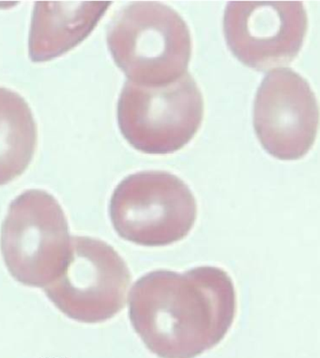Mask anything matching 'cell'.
Instances as JSON below:
<instances>
[{
  "mask_svg": "<svg viewBox=\"0 0 320 358\" xmlns=\"http://www.w3.org/2000/svg\"><path fill=\"white\" fill-rule=\"evenodd\" d=\"M204 102L190 73L160 87L126 81L117 102V124L128 143L147 155L182 149L201 128Z\"/></svg>",
  "mask_w": 320,
  "mask_h": 358,
  "instance_id": "obj_5",
  "label": "cell"
},
{
  "mask_svg": "<svg viewBox=\"0 0 320 358\" xmlns=\"http://www.w3.org/2000/svg\"><path fill=\"white\" fill-rule=\"evenodd\" d=\"M0 248L18 282L43 289L54 282L73 253V236L59 201L43 190L19 195L2 224Z\"/></svg>",
  "mask_w": 320,
  "mask_h": 358,
  "instance_id": "obj_3",
  "label": "cell"
},
{
  "mask_svg": "<svg viewBox=\"0 0 320 358\" xmlns=\"http://www.w3.org/2000/svg\"><path fill=\"white\" fill-rule=\"evenodd\" d=\"M112 225L122 239L143 247L182 241L195 226L198 204L188 185L166 171L129 175L114 190Z\"/></svg>",
  "mask_w": 320,
  "mask_h": 358,
  "instance_id": "obj_4",
  "label": "cell"
},
{
  "mask_svg": "<svg viewBox=\"0 0 320 358\" xmlns=\"http://www.w3.org/2000/svg\"><path fill=\"white\" fill-rule=\"evenodd\" d=\"M254 128L265 151L279 160L307 155L319 129V106L308 82L291 68L270 71L254 99Z\"/></svg>",
  "mask_w": 320,
  "mask_h": 358,
  "instance_id": "obj_8",
  "label": "cell"
},
{
  "mask_svg": "<svg viewBox=\"0 0 320 358\" xmlns=\"http://www.w3.org/2000/svg\"><path fill=\"white\" fill-rule=\"evenodd\" d=\"M233 280L214 266L157 270L129 294V317L147 348L160 358H195L217 346L233 324Z\"/></svg>",
  "mask_w": 320,
  "mask_h": 358,
  "instance_id": "obj_1",
  "label": "cell"
},
{
  "mask_svg": "<svg viewBox=\"0 0 320 358\" xmlns=\"http://www.w3.org/2000/svg\"><path fill=\"white\" fill-rule=\"evenodd\" d=\"M108 45L117 67L133 83L165 86L188 73L190 29L182 16L165 4L128 5L112 21Z\"/></svg>",
  "mask_w": 320,
  "mask_h": 358,
  "instance_id": "obj_2",
  "label": "cell"
},
{
  "mask_svg": "<svg viewBox=\"0 0 320 358\" xmlns=\"http://www.w3.org/2000/svg\"><path fill=\"white\" fill-rule=\"evenodd\" d=\"M130 283L129 268L110 245L78 236L66 269L45 292L69 318L98 324L123 310Z\"/></svg>",
  "mask_w": 320,
  "mask_h": 358,
  "instance_id": "obj_6",
  "label": "cell"
},
{
  "mask_svg": "<svg viewBox=\"0 0 320 358\" xmlns=\"http://www.w3.org/2000/svg\"><path fill=\"white\" fill-rule=\"evenodd\" d=\"M37 127L23 97L0 87V185L26 171L34 158Z\"/></svg>",
  "mask_w": 320,
  "mask_h": 358,
  "instance_id": "obj_10",
  "label": "cell"
},
{
  "mask_svg": "<svg viewBox=\"0 0 320 358\" xmlns=\"http://www.w3.org/2000/svg\"><path fill=\"white\" fill-rule=\"evenodd\" d=\"M307 26L302 1H231L224 15L228 48L240 62L256 71L293 62Z\"/></svg>",
  "mask_w": 320,
  "mask_h": 358,
  "instance_id": "obj_7",
  "label": "cell"
},
{
  "mask_svg": "<svg viewBox=\"0 0 320 358\" xmlns=\"http://www.w3.org/2000/svg\"><path fill=\"white\" fill-rule=\"evenodd\" d=\"M110 1H37L30 27L29 50L34 62L52 61L89 37Z\"/></svg>",
  "mask_w": 320,
  "mask_h": 358,
  "instance_id": "obj_9",
  "label": "cell"
}]
</instances>
